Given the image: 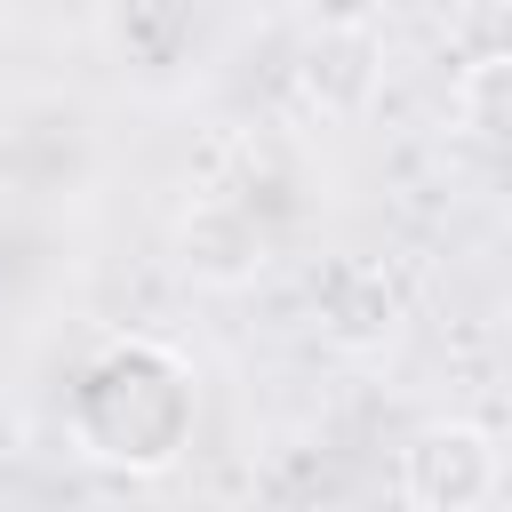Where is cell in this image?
<instances>
[{
	"label": "cell",
	"instance_id": "obj_7",
	"mask_svg": "<svg viewBox=\"0 0 512 512\" xmlns=\"http://www.w3.org/2000/svg\"><path fill=\"white\" fill-rule=\"evenodd\" d=\"M384 0H312V24H376Z\"/></svg>",
	"mask_w": 512,
	"mask_h": 512
},
{
	"label": "cell",
	"instance_id": "obj_3",
	"mask_svg": "<svg viewBox=\"0 0 512 512\" xmlns=\"http://www.w3.org/2000/svg\"><path fill=\"white\" fill-rule=\"evenodd\" d=\"M176 264L200 288H248L272 264V240H264V224L240 200H192L176 216Z\"/></svg>",
	"mask_w": 512,
	"mask_h": 512
},
{
	"label": "cell",
	"instance_id": "obj_6",
	"mask_svg": "<svg viewBox=\"0 0 512 512\" xmlns=\"http://www.w3.org/2000/svg\"><path fill=\"white\" fill-rule=\"evenodd\" d=\"M448 128L472 136V144H504L512 136V56L504 48L464 56V72L448 80Z\"/></svg>",
	"mask_w": 512,
	"mask_h": 512
},
{
	"label": "cell",
	"instance_id": "obj_5",
	"mask_svg": "<svg viewBox=\"0 0 512 512\" xmlns=\"http://www.w3.org/2000/svg\"><path fill=\"white\" fill-rule=\"evenodd\" d=\"M376 24H320V40H312V56H304V96L320 104V112H336V120H352V112H368V96H376Z\"/></svg>",
	"mask_w": 512,
	"mask_h": 512
},
{
	"label": "cell",
	"instance_id": "obj_4",
	"mask_svg": "<svg viewBox=\"0 0 512 512\" xmlns=\"http://www.w3.org/2000/svg\"><path fill=\"white\" fill-rule=\"evenodd\" d=\"M320 328H328V344H344V352H376V344L400 336V288H392L376 264H336V272L320 280Z\"/></svg>",
	"mask_w": 512,
	"mask_h": 512
},
{
	"label": "cell",
	"instance_id": "obj_2",
	"mask_svg": "<svg viewBox=\"0 0 512 512\" xmlns=\"http://www.w3.org/2000/svg\"><path fill=\"white\" fill-rule=\"evenodd\" d=\"M504 488V448L472 416H432L400 448V504L416 512H480Z\"/></svg>",
	"mask_w": 512,
	"mask_h": 512
},
{
	"label": "cell",
	"instance_id": "obj_1",
	"mask_svg": "<svg viewBox=\"0 0 512 512\" xmlns=\"http://www.w3.org/2000/svg\"><path fill=\"white\" fill-rule=\"evenodd\" d=\"M72 448L104 472H128V480H160L184 464L192 448V424H200V376L176 344L160 336H112L80 384H72Z\"/></svg>",
	"mask_w": 512,
	"mask_h": 512
}]
</instances>
